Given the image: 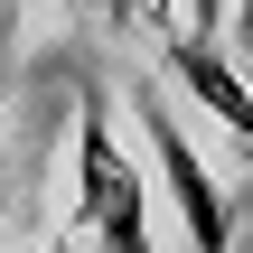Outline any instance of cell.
Here are the masks:
<instances>
[{"instance_id": "obj_1", "label": "cell", "mask_w": 253, "mask_h": 253, "mask_svg": "<svg viewBox=\"0 0 253 253\" xmlns=\"http://www.w3.org/2000/svg\"><path fill=\"white\" fill-rule=\"evenodd\" d=\"M75 225L103 235V253H150V188L113 141L103 84H75Z\"/></svg>"}, {"instance_id": "obj_2", "label": "cell", "mask_w": 253, "mask_h": 253, "mask_svg": "<svg viewBox=\"0 0 253 253\" xmlns=\"http://www.w3.org/2000/svg\"><path fill=\"white\" fill-rule=\"evenodd\" d=\"M131 122H141V141H150V169L169 178V207H178V225H188V253H235V216H225V188H216V169L197 160V141H188V122L150 94V84H131Z\"/></svg>"}, {"instance_id": "obj_3", "label": "cell", "mask_w": 253, "mask_h": 253, "mask_svg": "<svg viewBox=\"0 0 253 253\" xmlns=\"http://www.w3.org/2000/svg\"><path fill=\"white\" fill-rule=\"evenodd\" d=\"M160 66L188 84V103H197L207 122H225L253 150V75L235 66V47H216V38H197V28H160Z\"/></svg>"}, {"instance_id": "obj_4", "label": "cell", "mask_w": 253, "mask_h": 253, "mask_svg": "<svg viewBox=\"0 0 253 253\" xmlns=\"http://www.w3.org/2000/svg\"><path fill=\"white\" fill-rule=\"evenodd\" d=\"M225 9H235V0H188V9H178V28H197V38H216V28H225Z\"/></svg>"}, {"instance_id": "obj_5", "label": "cell", "mask_w": 253, "mask_h": 253, "mask_svg": "<svg viewBox=\"0 0 253 253\" xmlns=\"http://www.w3.org/2000/svg\"><path fill=\"white\" fill-rule=\"evenodd\" d=\"M141 9H150L160 28H178V0H122V19H141Z\"/></svg>"}, {"instance_id": "obj_6", "label": "cell", "mask_w": 253, "mask_h": 253, "mask_svg": "<svg viewBox=\"0 0 253 253\" xmlns=\"http://www.w3.org/2000/svg\"><path fill=\"white\" fill-rule=\"evenodd\" d=\"M235 38H244V66H253V0H235Z\"/></svg>"}, {"instance_id": "obj_7", "label": "cell", "mask_w": 253, "mask_h": 253, "mask_svg": "<svg viewBox=\"0 0 253 253\" xmlns=\"http://www.w3.org/2000/svg\"><path fill=\"white\" fill-rule=\"evenodd\" d=\"M84 9H103V19H113V28H122V0H84Z\"/></svg>"}, {"instance_id": "obj_8", "label": "cell", "mask_w": 253, "mask_h": 253, "mask_svg": "<svg viewBox=\"0 0 253 253\" xmlns=\"http://www.w3.org/2000/svg\"><path fill=\"white\" fill-rule=\"evenodd\" d=\"M47 253H75V244H47Z\"/></svg>"}]
</instances>
